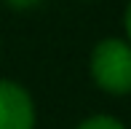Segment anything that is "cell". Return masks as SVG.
<instances>
[{
  "label": "cell",
  "instance_id": "obj_3",
  "mask_svg": "<svg viewBox=\"0 0 131 129\" xmlns=\"http://www.w3.org/2000/svg\"><path fill=\"white\" fill-rule=\"evenodd\" d=\"M78 129H126L121 124V121L110 118V116H91V118H86Z\"/></svg>",
  "mask_w": 131,
  "mask_h": 129
},
{
  "label": "cell",
  "instance_id": "obj_5",
  "mask_svg": "<svg viewBox=\"0 0 131 129\" xmlns=\"http://www.w3.org/2000/svg\"><path fill=\"white\" fill-rule=\"evenodd\" d=\"M126 32H128V38H131V3H128V8H126Z\"/></svg>",
  "mask_w": 131,
  "mask_h": 129
},
{
  "label": "cell",
  "instance_id": "obj_4",
  "mask_svg": "<svg viewBox=\"0 0 131 129\" xmlns=\"http://www.w3.org/2000/svg\"><path fill=\"white\" fill-rule=\"evenodd\" d=\"M5 3H8L11 8H16V11H27V8H35V5H40L43 0H5Z\"/></svg>",
  "mask_w": 131,
  "mask_h": 129
},
{
  "label": "cell",
  "instance_id": "obj_1",
  "mask_svg": "<svg viewBox=\"0 0 131 129\" xmlns=\"http://www.w3.org/2000/svg\"><path fill=\"white\" fill-rule=\"evenodd\" d=\"M91 75L99 89L110 94L131 91V43L118 38H104L91 54Z\"/></svg>",
  "mask_w": 131,
  "mask_h": 129
},
{
  "label": "cell",
  "instance_id": "obj_2",
  "mask_svg": "<svg viewBox=\"0 0 131 129\" xmlns=\"http://www.w3.org/2000/svg\"><path fill=\"white\" fill-rule=\"evenodd\" d=\"M35 108L19 84L0 81V129H32Z\"/></svg>",
  "mask_w": 131,
  "mask_h": 129
}]
</instances>
